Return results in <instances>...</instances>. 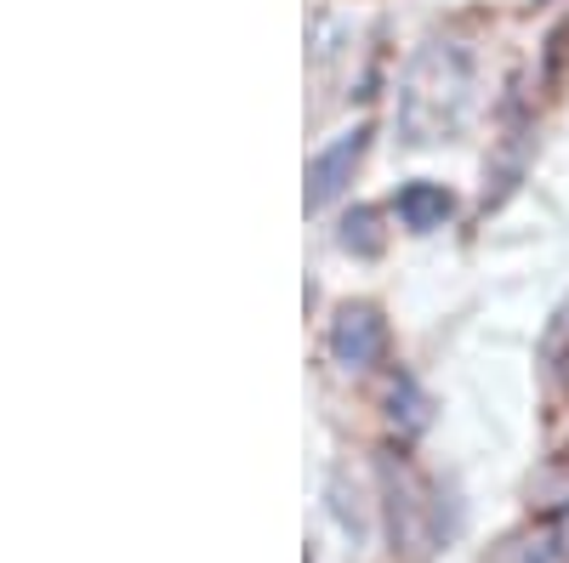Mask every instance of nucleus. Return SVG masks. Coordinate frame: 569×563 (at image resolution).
<instances>
[{"instance_id":"6","label":"nucleus","mask_w":569,"mask_h":563,"mask_svg":"<svg viewBox=\"0 0 569 563\" xmlns=\"http://www.w3.org/2000/svg\"><path fill=\"white\" fill-rule=\"evenodd\" d=\"M547 541H552V563H569V501L558 512V524L547 530Z\"/></svg>"},{"instance_id":"5","label":"nucleus","mask_w":569,"mask_h":563,"mask_svg":"<svg viewBox=\"0 0 569 563\" xmlns=\"http://www.w3.org/2000/svg\"><path fill=\"white\" fill-rule=\"evenodd\" d=\"M393 211H399V222L410 233H433V228H445L456 217V200H450V188H439V182H410V188H399Z\"/></svg>"},{"instance_id":"7","label":"nucleus","mask_w":569,"mask_h":563,"mask_svg":"<svg viewBox=\"0 0 569 563\" xmlns=\"http://www.w3.org/2000/svg\"><path fill=\"white\" fill-rule=\"evenodd\" d=\"M342 245H348V251H353V245H359V251H376V240H370V217H365V211H359V217H348Z\"/></svg>"},{"instance_id":"9","label":"nucleus","mask_w":569,"mask_h":563,"mask_svg":"<svg viewBox=\"0 0 569 563\" xmlns=\"http://www.w3.org/2000/svg\"><path fill=\"white\" fill-rule=\"evenodd\" d=\"M536 7H541V0H536Z\"/></svg>"},{"instance_id":"1","label":"nucleus","mask_w":569,"mask_h":563,"mask_svg":"<svg viewBox=\"0 0 569 563\" xmlns=\"http://www.w3.org/2000/svg\"><path fill=\"white\" fill-rule=\"evenodd\" d=\"M472 103V63L456 40H427L399 86V125L410 143H445Z\"/></svg>"},{"instance_id":"4","label":"nucleus","mask_w":569,"mask_h":563,"mask_svg":"<svg viewBox=\"0 0 569 563\" xmlns=\"http://www.w3.org/2000/svg\"><path fill=\"white\" fill-rule=\"evenodd\" d=\"M330 353H337L342 370H370L388 353V324L376 308H342L337 324H330Z\"/></svg>"},{"instance_id":"8","label":"nucleus","mask_w":569,"mask_h":563,"mask_svg":"<svg viewBox=\"0 0 569 563\" xmlns=\"http://www.w3.org/2000/svg\"><path fill=\"white\" fill-rule=\"evenodd\" d=\"M563 375H569V353H563Z\"/></svg>"},{"instance_id":"2","label":"nucleus","mask_w":569,"mask_h":563,"mask_svg":"<svg viewBox=\"0 0 569 563\" xmlns=\"http://www.w3.org/2000/svg\"><path fill=\"white\" fill-rule=\"evenodd\" d=\"M388 512H393V546L421 557L439 546V506L427 501V490L405 473V466L388 461Z\"/></svg>"},{"instance_id":"3","label":"nucleus","mask_w":569,"mask_h":563,"mask_svg":"<svg viewBox=\"0 0 569 563\" xmlns=\"http://www.w3.org/2000/svg\"><path fill=\"white\" fill-rule=\"evenodd\" d=\"M365 143H370V125H353V131H342L330 149H319V154L308 160V211H325V205L353 182V165L365 160Z\"/></svg>"}]
</instances>
